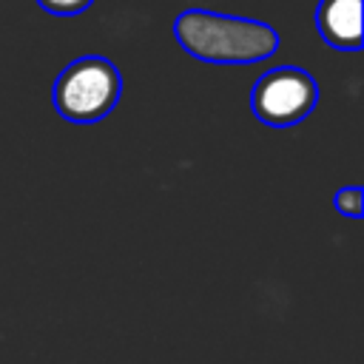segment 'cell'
Masks as SVG:
<instances>
[{
    "label": "cell",
    "mask_w": 364,
    "mask_h": 364,
    "mask_svg": "<svg viewBox=\"0 0 364 364\" xmlns=\"http://www.w3.org/2000/svg\"><path fill=\"white\" fill-rule=\"evenodd\" d=\"M316 28L336 51L361 48V0H318Z\"/></svg>",
    "instance_id": "cell-4"
},
{
    "label": "cell",
    "mask_w": 364,
    "mask_h": 364,
    "mask_svg": "<svg viewBox=\"0 0 364 364\" xmlns=\"http://www.w3.org/2000/svg\"><path fill=\"white\" fill-rule=\"evenodd\" d=\"M333 208H336V213H341V216H350V219H361V210H364V193H361V188H341V191H336V196H333Z\"/></svg>",
    "instance_id": "cell-5"
},
{
    "label": "cell",
    "mask_w": 364,
    "mask_h": 364,
    "mask_svg": "<svg viewBox=\"0 0 364 364\" xmlns=\"http://www.w3.org/2000/svg\"><path fill=\"white\" fill-rule=\"evenodd\" d=\"M316 102L318 85L299 65H276L264 71L250 91V108L256 119L270 128H287L307 119Z\"/></svg>",
    "instance_id": "cell-3"
},
{
    "label": "cell",
    "mask_w": 364,
    "mask_h": 364,
    "mask_svg": "<svg viewBox=\"0 0 364 364\" xmlns=\"http://www.w3.org/2000/svg\"><path fill=\"white\" fill-rule=\"evenodd\" d=\"M94 0H37V6L48 14H57V17H71V14H80L91 6Z\"/></svg>",
    "instance_id": "cell-6"
},
{
    "label": "cell",
    "mask_w": 364,
    "mask_h": 364,
    "mask_svg": "<svg viewBox=\"0 0 364 364\" xmlns=\"http://www.w3.org/2000/svg\"><path fill=\"white\" fill-rule=\"evenodd\" d=\"M173 37L182 51L210 65H250L273 57L282 46L273 26L208 9L179 11L173 20Z\"/></svg>",
    "instance_id": "cell-1"
},
{
    "label": "cell",
    "mask_w": 364,
    "mask_h": 364,
    "mask_svg": "<svg viewBox=\"0 0 364 364\" xmlns=\"http://www.w3.org/2000/svg\"><path fill=\"white\" fill-rule=\"evenodd\" d=\"M122 97L119 68L100 54H85L68 63L54 80L51 100L54 111L65 122L91 125L105 119Z\"/></svg>",
    "instance_id": "cell-2"
}]
</instances>
